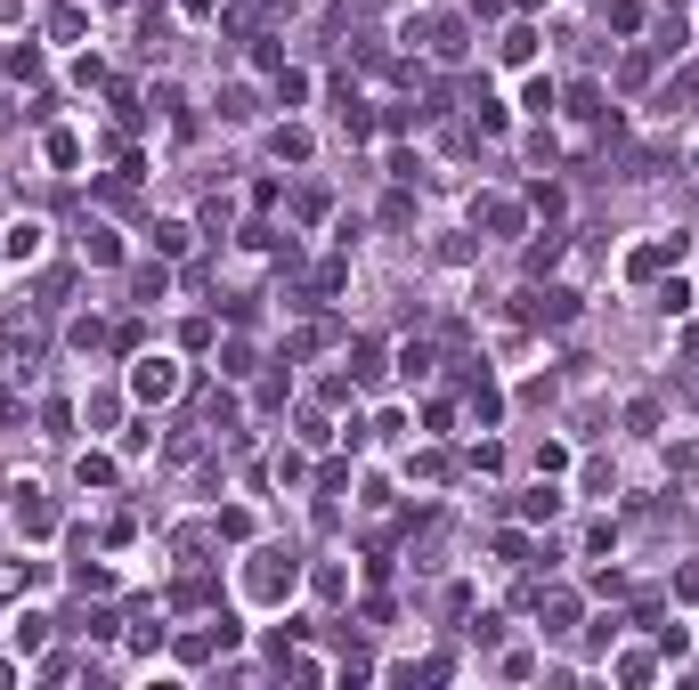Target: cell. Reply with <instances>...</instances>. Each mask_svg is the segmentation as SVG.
<instances>
[{
    "mask_svg": "<svg viewBox=\"0 0 699 690\" xmlns=\"http://www.w3.org/2000/svg\"><path fill=\"white\" fill-rule=\"evenodd\" d=\"M81 260H90V268H114V260H122V244H114V227H98V220H81Z\"/></svg>",
    "mask_w": 699,
    "mask_h": 690,
    "instance_id": "30bf717a",
    "label": "cell"
},
{
    "mask_svg": "<svg viewBox=\"0 0 699 690\" xmlns=\"http://www.w3.org/2000/svg\"><path fill=\"white\" fill-rule=\"evenodd\" d=\"M399 374H407V382H423V374H431V342H407L399 349Z\"/></svg>",
    "mask_w": 699,
    "mask_h": 690,
    "instance_id": "d4e9b609",
    "label": "cell"
},
{
    "mask_svg": "<svg viewBox=\"0 0 699 690\" xmlns=\"http://www.w3.org/2000/svg\"><path fill=\"white\" fill-rule=\"evenodd\" d=\"M350 382H382V342H358V349H350Z\"/></svg>",
    "mask_w": 699,
    "mask_h": 690,
    "instance_id": "2e32d148",
    "label": "cell"
},
{
    "mask_svg": "<svg viewBox=\"0 0 699 690\" xmlns=\"http://www.w3.org/2000/svg\"><path fill=\"white\" fill-rule=\"evenodd\" d=\"M691 390H699V366H691Z\"/></svg>",
    "mask_w": 699,
    "mask_h": 690,
    "instance_id": "8d00e7d4",
    "label": "cell"
},
{
    "mask_svg": "<svg viewBox=\"0 0 699 690\" xmlns=\"http://www.w3.org/2000/svg\"><path fill=\"white\" fill-rule=\"evenodd\" d=\"M269 155H277V163H310V131H293V122L269 131Z\"/></svg>",
    "mask_w": 699,
    "mask_h": 690,
    "instance_id": "5bb4252c",
    "label": "cell"
},
{
    "mask_svg": "<svg viewBox=\"0 0 699 690\" xmlns=\"http://www.w3.org/2000/svg\"><path fill=\"white\" fill-rule=\"evenodd\" d=\"M569 625H578V593H545V634L562 642Z\"/></svg>",
    "mask_w": 699,
    "mask_h": 690,
    "instance_id": "4fadbf2b",
    "label": "cell"
},
{
    "mask_svg": "<svg viewBox=\"0 0 699 690\" xmlns=\"http://www.w3.org/2000/svg\"><path fill=\"white\" fill-rule=\"evenodd\" d=\"M675 260H684V236H651V244H634V253H626V277L634 285H659Z\"/></svg>",
    "mask_w": 699,
    "mask_h": 690,
    "instance_id": "5b68a950",
    "label": "cell"
},
{
    "mask_svg": "<svg viewBox=\"0 0 699 690\" xmlns=\"http://www.w3.org/2000/svg\"><path fill=\"white\" fill-rule=\"evenodd\" d=\"M16 16H25V0H0V25H16Z\"/></svg>",
    "mask_w": 699,
    "mask_h": 690,
    "instance_id": "e575fe53",
    "label": "cell"
},
{
    "mask_svg": "<svg viewBox=\"0 0 699 690\" xmlns=\"http://www.w3.org/2000/svg\"><path fill=\"white\" fill-rule=\"evenodd\" d=\"M619 81H626V90H643V81H651V49H634L626 66H619Z\"/></svg>",
    "mask_w": 699,
    "mask_h": 690,
    "instance_id": "4dcf8cb0",
    "label": "cell"
},
{
    "mask_svg": "<svg viewBox=\"0 0 699 690\" xmlns=\"http://www.w3.org/2000/svg\"><path fill=\"white\" fill-rule=\"evenodd\" d=\"M497 57H504V66H529V57H537V33H529V25H512V33L497 41Z\"/></svg>",
    "mask_w": 699,
    "mask_h": 690,
    "instance_id": "e0dca14e",
    "label": "cell"
},
{
    "mask_svg": "<svg viewBox=\"0 0 699 690\" xmlns=\"http://www.w3.org/2000/svg\"><path fill=\"white\" fill-rule=\"evenodd\" d=\"M74 479H81V488H114V464H107V455H81Z\"/></svg>",
    "mask_w": 699,
    "mask_h": 690,
    "instance_id": "44dd1931",
    "label": "cell"
},
{
    "mask_svg": "<svg viewBox=\"0 0 699 690\" xmlns=\"http://www.w3.org/2000/svg\"><path fill=\"white\" fill-rule=\"evenodd\" d=\"M651 114H699V66H684V74H675V81H659V98H651Z\"/></svg>",
    "mask_w": 699,
    "mask_h": 690,
    "instance_id": "52a82bcc",
    "label": "cell"
},
{
    "mask_svg": "<svg viewBox=\"0 0 699 690\" xmlns=\"http://www.w3.org/2000/svg\"><path fill=\"white\" fill-rule=\"evenodd\" d=\"M521 512H529V520H562V496H553V488H529Z\"/></svg>",
    "mask_w": 699,
    "mask_h": 690,
    "instance_id": "7402d4cb",
    "label": "cell"
},
{
    "mask_svg": "<svg viewBox=\"0 0 699 690\" xmlns=\"http://www.w3.org/2000/svg\"><path fill=\"white\" fill-rule=\"evenodd\" d=\"M131 292H138V301H163V292H171V268H163V260L131 268Z\"/></svg>",
    "mask_w": 699,
    "mask_h": 690,
    "instance_id": "9a60e30c",
    "label": "cell"
},
{
    "mask_svg": "<svg viewBox=\"0 0 699 690\" xmlns=\"http://www.w3.org/2000/svg\"><path fill=\"white\" fill-rule=\"evenodd\" d=\"M0 260H9V253H0Z\"/></svg>",
    "mask_w": 699,
    "mask_h": 690,
    "instance_id": "ab89813d",
    "label": "cell"
},
{
    "mask_svg": "<svg viewBox=\"0 0 699 690\" xmlns=\"http://www.w3.org/2000/svg\"><path fill=\"white\" fill-rule=\"evenodd\" d=\"M33 585H41V560H0V601L33 593Z\"/></svg>",
    "mask_w": 699,
    "mask_h": 690,
    "instance_id": "8fae6325",
    "label": "cell"
},
{
    "mask_svg": "<svg viewBox=\"0 0 699 690\" xmlns=\"http://www.w3.org/2000/svg\"><path fill=\"white\" fill-rule=\"evenodd\" d=\"M66 342H74V349H98V342H107V325H98V318H74Z\"/></svg>",
    "mask_w": 699,
    "mask_h": 690,
    "instance_id": "f546056e",
    "label": "cell"
},
{
    "mask_svg": "<svg viewBox=\"0 0 699 690\" xmlns=\"http://www.w3.org/2000/svg\"><path fill=\"white\" fill-rule=\"evenodd\" d=\"M691 179H699V155H691Z\"/></svg>",
    "mask_w": 699,
    "mask_h": 690,
    "instance_id": "74e56055",
    "label": "cell"
},
{
    "mask_svg": "<svg viewBox=\"0 0 699 690\" xmlns=\"http://www.w3.org/2000/svg\"><path fill=\"white\" fill-rule=\"evenodd\" d=\"M659 309H667V318H684V309H691V285H684V277L659 285Z\"/></svg>",
    "mask_w": 699,
    "mask_h": 690,
    "instance_id": "f1b7e54d",
    "label": "cell"
},
{
    "mask_svg": "<svg viewBox=\"0 0 699 690\" xmlns=\"http://www.w3.org/2000/svg\"><path fill=\"white\" fill-rule=\"evenodd\" d=\"M9 496H16V504H9V520H16V536H49V528H57V504H49V496L33 488V479H16Z\"/></svg>",
    "mask_w": 699,
    "mask_h": 690,
    "instance_id": "8992f818",
    "label": "cell"
},
{
    "mask_svg": "<svg viewBox=\"0 0 699 690\" xmlns=\"http://www.w3.org/2000/svg\"><path fill=\"white\" fill-rule=\"evenodd\" d=\"M553 260H562V236H545V244H529V277H553Z\"/></svg>",
    "mask_w": 699,
    "mask_h": 690,
    "instance_id": "484cf974",
    "label": "cell"
},
{
    "mask_svg": "<svg viewBox=\"0 0 699 690\" xmlns=\"http://www.w3.org/2000/svg\"><path fill=\"white\" fill-rule=\"evenodd\" d=\"M212 545H220V528H179V536H171V553H179V560H203Z\"/></svg>",
    "mask_w": 699,
    "mask_h": 690,
    "instance_id": "ffe728a7",
    "label": "cell"
},
{
    "mask_svg": "<svg viewBox=\"0 0 699 690\" xmlns=\"http://www.w3.org/2000/svg\"><path fill=\"white\" fill-rule=\"evenodd\" d=\"M0 253H9V260H33V253H41V220H16V227H9V244H0Z\"/></svg>",
    "mask_w": 699,
    "mask_h": 690,
    "instance_id": "ac0fdd59",
    "label": "cell"
},
{
    "mask_svg": "<svg viewBox=\"0 0 699 690\" xmlns=\"http://www.w3.org/2000/svg\"><path fill=\"white\" fill-rule=\"evenodd\" d=\"M675 585H684V601H699V569H684V577H675Z\"/></svg>",
    "mask_w": 699,
    "mask_h": 690,
    "instance_id": "d590c367",
    "label": "cell"
},
{
    "mask_svg": "<svg viewBox=\"0 0 699 690\" xmlns=\"http://www.w3.org/2000/svg\"><path fill=\"white\" fill-rule=\"evenodd\" d=\"M49 642V617H16V650H41Z\"/></svg>",
    "mask_w": 699,
    "mask_h": 690,
    "instance_id": "4316f807",
    "label": "cell"
},
{
    "mask_svg": "<svg viewBox=\"0 0 699 690\" xmlns=\"http://www.w3.org/2000/svg\"><path fill=\"white\" fill-rule=\"evenodd\" d=\"M415 41H423V49H431V57H447V66H456V57H464V41H471V33H464V16H423V33H415Z\"/></svg>",
    "mask_w": 699,
    "mask_h": 690,
    "instance_id": "ba28073f",
    "label": "cell"
},
{
    "mask_svg": "<svg viewBox=\"0 0 699 690\" xmlns=\"http://www.w3.org/2000/svg\"><path fill=\"white\" fill-rule=\"evenodd\" d=\"M293 585H301V553H293V545H260L253 560H244V593H253L260 610L293 601Z\"/></svg>",
    "mask_w": 699,
    "mask_h": 690,
    "instance_id": "6da1fadb",
    "label": "cell"
},
{
    "mask_svg": "<svg viewBox=\"0 0 699 690\" xmlns=\"http://www.w3.org/2000/svg\"><path fill=\"white\" fill-rule=\"evenodd\" d=\"M521 107L537 114V122H553V107H562V90H553V81L537 74V81H529V90H521Z\"/></svg>",
    "mask_w": 699,
    "mask_h": 690,
    "instance_id": "d6986e66",
    "label": "cell"
},
{
    "mask_svg": "<svg viewBox=\"0 0 699 690\" xmlns=\"http://www.w3.org/2000/svg\"><path fill=\"white\" fill-rule=\"evenodd\" d=\"M131 650H163V617H138L131 625Z\"/></svg>",
    "mask_w": 699,
    "mask_h": 690,
    "instance_id": "83f0119b",
    "label": "cell"
},
{
    "mask_svg": "<svg viewBox=\"0 0 699 690\" xmlns=\"http://www.w3.org/2000/svg\"><path fill=\"white\" fill-rule=\"evenodd\" d=\"M74 634H90V642H114V610H81V617H74Z\"/></svg>",
    "mask_w": 699,
    "mask_h": 690,
    "instance_id": "603a6c76",
    "label": "cell"
},
{
    "mask_svg": "<svg viewBox=\"0 0 699 690\" xmlns=\"http://www.w3.org/2000/svg\"><path fill=\"white\" fill-rule=\"evenodd\" d=\"M212 9H220V0H179V16H188V25H203Z\"/></svg>",
    "mask_w": 699,
    "mask_h": 690,
    "instance_id": "836d02e7",
    "label": "cell"
},
{
    "mask_svg": "<svg viewBox=\"0 0 699 690\" xmlns=\"http://www.w3.org/2000/svg\"><path fill=\"white\" fill-rule=\"evenodd\" d=\"M220 114H229V122H253L260 107H253V90H229V98H220Z\"/></svg>",
    "mask_w": 699,
    "mask_h": 690,
    "instance_id": "1f68e13d",
    "label": "cell"
},
{
    "mask_svg": "<svg viewBox=\"0 0 699 690\" xmlns=\"http://www.w3.org/2000/svg\"><path fill=\"white\" fill-rule=\"evenodd\" d=\"M131 399L138 407H171L179 399V358H155V349H147V358L131 366Z\"/></svg>",
    "mask_w": 699,
    "mask_h": 690,
    "instance_id": "277c9868",
    "label": "cell"
},
{
    "mask_svg": "<svg viewBox=\"0 0 699 690\" xmlns=\"http://www.w3.org/2000/svg\"><path fill=\"white\" fill-rule=\"evenodd\" d=\"M41 349H49V333H41V318H25V309H9V318H0V374H9V382H25V374L41 366Z\"/></svg>",
    "mask_w": 699,
    "mask_h": 690,
    "instance_id": "3957f363",
    "label": "cell"
},
{
    "mask_svg": "<svg viewBox=\"0 0 699 690\" xmlns=\"http://www.w3.org/2000/svg\"><path fill=\"white\" fill-rule=\"evenodd\" d=\"M512 318H521V325H545V333H562V325H578V292H569V285H545V277H529L521 292H512Z\"/></svg>",
    "mask_w": 699,
    "mask_h": 690,
    "instance_id": "7a4b0ae2",
    "label": "cell"
},
{
    "mask_svg": "<svg viewBox=\"0 0 699 690\" xmlns=\"http://www.w3.org/2000/svg\"><path fill=\"white\" fill-rule=\"evenodd\" d=\"M471 253H480V244H471V236H440V260H447V268H464Z\"/></svg>",
    "mask_w": 699,
    "mask_h": 690,
    "instance_id": "d6a6232c",
    "label": "cell"
},
{
    "mask_svg": "<svg viewBox=\"0 0 699 690\" xmlns=\"http://www.w3.org/2000/svg\"><path fill=\"white\" fill-rule=\"evenodd\" d=\"M188 244H196V227H188V220H155V253H163V260H179Z\"/></svg>",
    "mask_w": 699,
    "mask_h": 690,
    "instance_id": "7c38bea8",
    "label": "cell"
},
{
    "mask_svg": "<svg viewBox=\"0 0 699 690\" xmlns=\"http://www.w3.org/2000/svg\"><path fill=\"white\" fill-rule=\"evenodd\" d=\"M49 163H57V171H74V163H81V138L74 131H49Z\"/></svg>",
    "mask_w": 699,
    "mask_h": 690,
    "instance_id": "cb8c5ba5",
    "label": "cell"
},
{
    "mask_svg": "<svg viewBox=\"0 0 699 690\" xmlns=\"http://www.w3.org/2000/svg\"><path fill=\"white\" fill-rule=\"evenodd\" d=\"M675 9H684V0H675Z\"/></svg>",
    "mask_w": 699,
    "mask_h": 690,
    "instance_id": "f35d334b",
    "label": "cell"
},
{
    "mask_svg": "<svg viewBox=\"0 0 699 690\" xmlns=\"http://www.w3.org/2000/svg\"><path fill=\"white\" fill-rule=\"evenodd\" d=\"M521 220H529V203H512V196H480L471 203V227H497V236H521Z\"/></svg>",
    "mask_w": 699,
    "mask_h": 690,
    "instance_id": "9c48e42d",
    "label": "cell"
}]
</instances>
